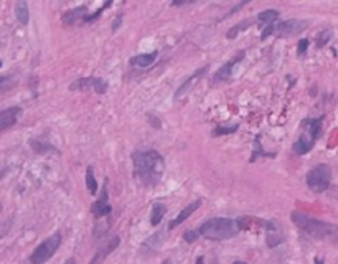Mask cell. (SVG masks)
Segmentation results:
<instances>
[{
  "label": "cell",
  "mask_w": 338,
  "mask_h": 264,
  "mask_svg": "<svg viewBox=\"0 0 338 264\" xmlns=\"http://www.w3.org/2000/svg\"><path fill=\"white\" fill-rule=\"evenodd\" d=\"M134 175L145 187H155L165 172V162L157 150H144L132 154Z\"/></svg>",
  "instance_id": "1"
},
{
  "label": "cell",
  "mask_w": 338,
  "mask_h": 264,
  "mask_svg": "<svg viewBox=\"0 0 338 264\" xmlns=\"http://www.w3.org/2000/svg\"><path fill=\"white\" fill-rule=\"evenodd\" d=\"M290 220L297 224L298 228L303 229L307 234L317 239H338V226L333 223H326L317 218H312L302 211H292Z\"/></svg>",
  "instance_id": "2"
},
{
  "label": "cell",
  "mask_w": 338,
  "mask_h": 264,
  "mask_svg": "<svg viewBox=\"0 0 338 264\" xmlns=\"http://www.w3.org/2000/svg\"><path fill=\"white\" fill-rule=\"evenodd\" d=\"M239 223L238 220H231V218H210L201 224L198 233L200 236L213 241H223L231 239L239 233Z\"/></svg>",
  "instance_id": "3"
},
{
  "label": "cell",
  "mask_w": 338,
  "mask_h": 264,
  "mask_svg": "<svg viewBox=\"0 0 338 264\" xmlns=\"http://www.w3.org/2000/svg\"><path fill=\"white\" fill-rule=\"evenodd\" d=\"M330 183H331V168L326 164L315 165L307 173V185L313 193H322L325 190H328Z\"/></svg>",
  "instance_id": "4"
},
{
  "label": "cell",
  "mask_w": 338,
  "mask_h": 264,
  "mask_svg": "<svg viewBox=\"0 0 338 264\" xmlns=\"http://www.w3.org/2000/svg\"><path fill=\"white\" fill-rule=\"evenodd\" d=\"M61 239H63L61 238V233H55L52 236H48L45 241H42V243L35 248V251L32 252V256H30L32 264H45L47 261L52 259L53 254L61 246Z\"/></svg>",
  "instance_id": "5"
},
{
  "label": "cell",
  "mask_w": 338,
  "mask_h": 264,
  "mask_svg": "<svg viewBox=\"0 0 338 264\" xmlns=\"http://www.w3.org/2000/svg\"><path fill=\"white\" fill-rule=\"evenodd\" d=\"M108 86H109L108 81H104L103 78H80V80H76L71 84L70 89L71 91H76V89H80V91L94 89L98 94H104L108 91Z\"/></svg>",
  "instance_id": "6"
},
{
  "label": "cell",
  "mask_w": 338,
  "mask_h": 264,
  "mask_svg": "<svg viewBox=\"0 0 338 264\" xmlns=\"http://www.w3.org/2000/svg\"><path fill=\"white\" fill-rule=\"evenodd\" d=\"M307 28V22L302 20H285L280 24H274V35L277 37H294L298 35L300 32H303Z\"/></svg>",
  "instance_id": "7"
},
{
  "label": "cell",
  "mask_w": 338,
  "mask_h": 264,
  "mask_svg": "<svg viewBox=\"0 0 338 264\" xmlns=\"http://www.w3.org/2000/svg\"><path fill=\"white\" fill-rule=\"evenodd\" d=\"M243 58H244V52H239V55H236L234 58H231L229 61H226V63H224V65L221 66V68H219V70L215 73V76H213L211 84H218V83L229 81V80H231V76H233L234 66L238 65Z\"/></svg>",
  "instance_id": "8"
},
{
  "label": "cell",
  "mask_w": 338,
  "mask_h": 264,
  "mask_svg": "<svg viewBox=\"0 0 338 264\" xmlns=\"http://www.w3.org/2000/svg\"><path fill=\"white\" fill-rule=\"evenodd\" d=\"M111 211H112V206L108 203V185L104 183L103 195H101L99 200H96L91 205V213L96 218H103V216L111 215Z\"/></svg>",
  "instance_id": "9"
},
{
  "label": "cell",
  "mask_w": 338,
  "mask_h": 264,
  "mask_svg": "<svg viewBox=\"0 0 338 264\" xmlns=\"http://www.w3.org/2000/svg\"><path fill=\"white\" fill-rule=\"evenodd\" d=\"M22 114V109L20 108H9V109H4L0 112V131H7L12 126L17 124V121H19V117Z\"/></svg>",
  "instance_id": "10"
},
{
  "label": "cell",
  "mask_w": 338,
  "mask_h": 264,
  "mask_svg": "<svg viewBox=\"0 0 338 264\" xmlns=\"http://www.w3.org/2000/svg\"><path fill=\"white\" fill-rule=\"evenodd\" d=\"M119 244H121V238H119V236H112V238L108 241V243H106V246H103V248H101L98 252H96L94 257H93L91 262H89V264H101V262H103V261L106 259V257H108V256L111 254V252L114 251Z\"/></svg>",
  "instance_id": "11"
},
{
  "label": "cell",
  "mask_w": 338,
  "mask_h": 264,
  "mask_svg": "<svg viewBox=\"0 0 338 264\" xmlns=\"http://www.w3.org/2000/svg\"><path fill=\"white\" fill-rule=\"evenodd\" d=\"M200 206H201V200H200V198H198V200H195V201H191V203H190L188 206H185V208L178 213V216L175 218V220H172V221H170V224H168V228H170V229L177 228L178 224H182L185 220H188V218H190L191 215H193V213H195L196 210H198Z\"/></svg>",
  "instance_id": "12"
},
{
  "label": "cell",
  "mask_w": 338,
  "mask_h": 264,
  "mask_svg": "<svg viewBox=\"0 0 338 264\" xmlns=\"http://www.w3.org/2000/svg\"><path fill=\"white\" fill-rule=\"evenodd\" d=\"M322 122H323V116L315 117V119H303L302 126H303V132H307L313 140H317L322 134Z\"/></svg>",
  "instance_id": "13"
},
{
  "label": "cell",
  "mask_w": 338,
  "mask_h": 264,
  "mask_svg": "<svg viewBox=\"0 0 338 264\" xmlns=\"http://www.w3.org/2000/svg\"><path fill=\"white\" fill-rule=\"evenodd\" d=\"M88 15L89 14H88V7H86V5H80V7L71 9V10H68V12H65L63 22H65V24H68V25H75L80 20H83V22L86 20Z\"/></svg>",
  "instance_id": "14"
},
{
  "label": "cell",
  "mask_w": 338,
  "mask_h": 264,
  "mask_svg": "<svg viewBox=\"0 0 338 264\" xmlns=\"http://www.w3.org/2000/svg\"><path fill=\"white\" fill-rule=\"evenodd\" d=\"M313 144H315V140L310 136H308L307 132H303L302 136L294 142V145H292V150H294L297 155L308 154L313 149Z\"/></svg>",
  "instance_id": "15"
},
{
  "label": "cell",
  "mask_w": 338,
  "mask_h": 264,
  "mask_svg": "<svg viewBox=\"0 0 338 264\" xmlns=\"http://www.w3.org/2000/svg\"><path fill=\"white\" fill-rule=\"evenodd\" d=\"M208 71V66H203V68L200 70V71H196L193 76H190L187 81H185L182 86H180L178 89H177V93H175V99H180V98H183V96H187L188 94V91L191 88H193V84L196 83V81H200V78L205 75V73Z\"/></svg>",
  "instance_id": "16"
},
{
  "label": "cell",
  "mask_w": 338,
  "mask_h": 264,
  "mask_svg": "<svg viewBox=\"0 0 338 264\" xmlns=\"http://www.w3.org/2000/svg\"><path fill=\"white\" fill-rule=\"evenodd\" d=\"M157 56H159V52L137 55V56H132V58L129 60V63H131V66H135V68H147V66H150L157 60Z\"/></svg>",
  "instance_id": "17"
},
{
  "label": "cell",
  "mask_w": 338,
  "mask_h": 264,
  "mask_svg": "<svg viewBox=\"0 0 338 264\" xmlns=\"http://www.w3.org/2000/svg\"><path fill=\"white\" fill-rule=\"evenodd\" d=\"M15 15H17V20H19L22 25H28V22H30V14H28V4L24 2V0H19V2H15Z\"/></svg>",
  "instance_id": "18"
},
{
  "label": "cell",
  "mask_w": 338,
  "mask_h": 264,
  "mask_svg": "<svg viewBox=\"0 0 338 264\" xmlns=\"http://www.w3.org/2000/svg\"><path fill=\"white\" fill-rule=\"evenodd\" d=\"M252 24H254V19H247V20H243V22H239V24H236V25H233L228 30V33H226V38L228 40H233V38H236L239 35L241 32H244V30H247Z\"/></svg>",
  "instance_id": "19"
},
{
  "label": "cell",
  "mask_w": 338,
  "mask_h": 264,
  "mask_svg": "<svg viewBox=\"0 0 338 264\" xmlns=\"http://www.w3.org/2000/svg\"><path fill=\"white\" fill-rule=\"evenodd\" d=\"M167 213V206L163 203H155L152 206V213H150V223L154 224V226H159L162 223L163 216H165Z\"/></svg>",
  "instance_id": "20"
},
{
  "label": "cell",
  "mask_w": 338,
  "mask_h": 264,
  "mask_svg": "<svg viewBox=\"0 0 338 264\" xmlns=\"http://www.w3.org/2000/svg\"><path fill=\"white\" fill-rule=\"evenodd\" d=\"M279 19V12L277 10H264L257 15V22L259 24H266L267 27L269 25H274V22Z\"/></svg>",
  "instance_id": "21"
},
{
  "label": "cell",
  "mask_w": 338,
  "mask_h": 264,
  "mask_svg": "<svg viewBox=\"0 0 338 264\" xmlns=\"http://www.w3.org/2000/svg\"><path fill=\"white\" fill-rule=\"evenodd\" d=\"M32 149L35 150L37 154H47V152H56V149L53 147L52 144L42 142V140H32L30 142Z\"/></svg>",
  "instance_id": "22"
},
{
  "label": "cell",
  "mask_w": 338,
  "mask_h": 264,
  "mask_svg": "<svg viewBox=\"0 0 338 264\" xmlns=\"http://www.w3.org/2000/svg\"><path fill=\"white\" fill-rule=\"evenodd\" d=\"M86 187H88L89 193H91V195H96V192H98V182H96L94 170H93L91 165L86 168Z\"/></svg>",
  "instance_id": "23"
},
{
  "label": "cell",
  "mask_w": 338,
  "mask_h": 264,
  "mask_svg": "<svg viewBox=\"0 0 338 264\" xmlns=\"http://www.w3.org/2000/svg\"><path fill=\"white\" fill-rule=\"evenodd\" d=\"M239 129L238 124H233V126H218L215 127V131H213L211 134L215 137H219V136H228V134H234L236 131Z\"/></svg>",
  "instance_id": "24"
},
{
  "label": "cell",
  "mask_w": 338,
  "mask_h": 264,
  "mask_svg": "<svg viewBox=\"0 0 338 264\" xmlns=\"http://www.w3.org/2000/svg\"><path fill=\"white\" fill-rule=\"evenodd\" d=\"M330 38H331V30H330V28H325L322 33H318V37H317V47L318 48L325 47V45L330 42Z\"/></svg>",
  "instance_id": "25"
},
{
  "label": "cell",
  "mask_w": 338,
  "mask_h": 264,
  "mask_svg": "<svg viewBox=\"0 0 338 264\" xmlns=\"http://www.w3.org/2000/svg\"><path fill=\"white\" fill-rule=\"evenodd\" d=\"M17 84V81H14L10 76H2L0 78V91L2 93H7L10 88H14Z\"/></svg>",
  "instance_id": "26"
},
{
  "label": "cell",
  "mask_w": 338,
  "mask_h": 264,
  "mask_svg": "<svg viewBox=\"0 0 338 264\" xmlns=\"http://www.w3.org/2000/svg\"><path fill=\"white\" fill-rule=\"evenodd\" d=\"M259 140H261V136L256 137V152L251 155L249 162H254L257 159V155H264V157H274L275 155V154H267V152H264V150H261V147H259Z\"/></svg>",
  "instance_id": "27"
},
{
  "label": "cell",
  "mask_w": 338,
  "mask_h": 264,
  "mask_svg": "<svg viewBox=\"0 0 338 264\" xmlns=\"http://www.w3.org/2000/svg\"><path fill=\"white\" fill-rule=\"evenodd\" d=\"M282 241H284L282 234H269V236H267V246H269V248H274V246L280 244Z\"/></svg>",
  "instance_id": "28"
},
{
  "label": "cell",
  "mask_w": 338,
  "mask_h": 264,
  "mask_svg": "<svg viewBox=\"0 0 338 264\" xmlns=\"http://www.w3.org/2000/svg\"><path fill=\"white\" fill-rule=\"evenodd\" d=\"M308 45H310V40H307V38H303V40L298 42V45H297V53H298V56H303V55L307 53Z\"/></svg>",
  "instance_id": "29"
},
{
  "label": "cell",
  "mask_w": 338,
  "mask_h": 264,
  "mask_svg": "<svg viewBox=\"0 0 338 264\" xmlns=\"http://www.w3.org/2000/svg\"><path fill=\"white\" fill-rule=\"evenodd\" d=\"M200 236L198 231H193V229H190V231H185L183 233V239L187 241V243H193V241H196Z\"/></svg>",
  "instance_id": "30"
},
{
  "label": "cell",
  "mask_w": 338,
  "mask_h": 264,
  "mask_svg": "<svg viewBox=\"0 0 338 264\" xmlns=\"http://www.w3.org/2000/svg\"><path fill=\"white\" fill-rule=\"evenodd\" d=\"M147 117H149V122H150V124L154 126L155 129H160V127H162V122H160L159 117H155V116H152V114H147Z\"/></svg>",
  "instance_id": "31"
},
{
  "label": "cell",
  "mask_w": 338,
  "mask_h": 264,
  "mask_svg": "<svg viewBox=\"0 0 338 264\" xmlns=\"http://www.w3.org/2000/svg\"><path fill=\"white\" fill-rule=\"evenodd\" d=\"M121 24H122V15H119V17H116L114 24H112V32H117V28H119V27H121Z\"/></svg>",
  "instance_id": "32"
},
{
  "label": "cell",
  "mask_w": 338,
  "mask_h": 264,
  "mask_svg": "<svg viewBox=\"0 0 338 264\" xmlns=\"http://www.w3.org/2000/svg\"><path fill=\"white\" fill-rule=\"evenodd\" d=\"M195 264H205V257H203V256H200L198 259H196V262H195Z\"/></svg>",
  "instance_id": "33"
},
{
  "label": "cell",
  "mask_w": 338,
  "mask_h": 264,
  "mask_svg": "<svg viewBox=\"0 0 338 264\" xmlns=\"http://www.w3.org/2000/svg\"><path fill=\"white\" fill-rule=\"evenodd\" d=\"M63 264H76V261H75V259H73V257H71V259H68V261H66V262H63Z\"/></svg>",
  "instance_id": "34"
},
{
  "label": "cell",
  "mask_w": 338,
  "mask_h": 264,
  "mask_svg": "<svg viewBox=\"0 0 338 264\" xmlns=\"http://www.w3.org/2000/svg\"><path fill=\"white\" fill-rule=\"evenodd\" d=\"M163 264H173V262L170 259H167V261H163Z\"/></svg>",
  "instance_id": "35"
},
{
  "label": "cell",
  "mask_w": 338,
  "mask_h": 264,
  "mask_svg": "<svg viewBox=\"0 0 338 264\" xmlns=\"http://www.w3.org/2000/svg\"><path fill=\"white\" fill-rule=\"evenodd\" d=\"M233 264H246V262H243V261H234Z\"/></svg>",
  "instance_id": "36"
}]
</instances>
